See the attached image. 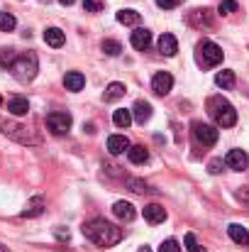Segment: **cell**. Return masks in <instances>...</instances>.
<instances>
[{"mask_svg": "<svg viewBox=\"0 0 249 252\" xmlns=\"http://www.w3.org/2000/svg\"><path fill=\"white\" fill-rule=\"evenodd\" d=\"M0 252H5V248H2V245H0Z\"/></svg>", "mask_w": 249, "mask_h": 252, "instance_id": "cell-42", "label": "cell"}, {"mask_svg": "<svg viewBox=\"0 0 249 252\" xmlns=\"http://www.w3.org/2000/svg\"><path fill=\"white\" fill-rule=\"evenodd\" d=\"M157 5H159V7H164V10H171V7H178V5H181V0H157Z\"/></svg>", "mask_w": 249, "mask_h": 252, "instance_id": "cell-37", "label": "cell"}, {"mask_svg": "<svg viewBox=\"0 0 249 252\" xmlns=\"http://www.w3.org/2000/svg\"><path fill=\"white\" fill-rule=\"evenodd\" d=\"M115 17H117L120 25H127V27H135V25H139V20H142V15H139L137 10H130V7H127V10H120Z\"/></svg>", "mask_w": 249, "mask_h": 252, "instance_id": "cell-22", "label": "cell"}, {"mask_svg": "<svg viewBox=\"0 0 249 252\" xmlns=\"http://www.w3.org/2000/svg\"><path fill=\"white\" fill-rule=\"evenodd\" d=\"M208 113L213 115V120L220 125V127H232L237 123V110L232 108V103H227L225 98L215 95L208 100Z\"/></svg>", "mask_w": 249, "mask_h": 252, "instance_id": "cell-2", "label": "cell"}, {"mask_svg": "<svg viewBox=\"0 0 249 252\" xmlns=\"http://www.w3.org/2000/svg\"><path fill=\"white\" fill-rule=\"evenodd\" d=\"M171 88H173V76H171L168 71L154 74V79H152V91H154L157 95H168Z\"/></svg>", "mask_w": 249, "mask_h": 252, "instance_id": "cell-8", "label": "cell"}, {"mask_svg": "<svg viewBox=\"0 0 249 252\" xmlns=\"http://www.w3.org/2000/svg\"><path fill=\"white\" fill-rule=\"evenodd\" d=\"M137 252H152V250H149V248L144 245V248H139V250H137Z\"/></svg>", "mask_w": 249, "mask_h": 252, "instance_id": "cell-41", "label": "cell"}, {"mask_svg": "<svg viewBox=\"0 0 249 252\" xmlns=\"http://www.w3.org/2000/svg\"><path fill=\"white\" fill-rule=\"evenodd\" d=\"M83 235L90 243H95L98 248H112L122 240V228H117V225H112L103 218H93L83 225Z\"/></svg>", "mask_w": 249, "mask_h": 252, "instance_id": "cell-1", "label": "cell"}, {"mask_svg": "<svg viewBox=\"0 0 249 252\" xmlns=\"http://www.w3.org/2000/svg\"><path fill=\"white\" fill-rule=\"evenodd\" d=\"M183 243H186V248H188V252H205V248L195 240V235L193 233H188L186 238H183Z\"/></svg>", "mask_w": 249, "mask_h": 252, "instance_id": "cell-31", "label": "cell"}, {"mask_svg": "<svg viewBox=\"0 0 249 252\" xmlns=\"http://www.w3.org/2000/svg\"><path fill=\"white\" fill-rule=\"evenodd\" d=\"M127 157H130V162H132V164H144V162L149 159V152H147L142 145H130Z\"/></svg>", "mask_w": 249, "mask_h": 252, "instance_id": "cell-23", "label": "cell"}, {"mask_svg": "<svg viewBox=\"0 0 249 252\" xmlns=\"http://www.w3.org/2000/svg\"><path fill=\"white\" fill-rule=\"evenodd\" d=\"M7 110L12 113V115H27L29 113V100L27 98H22V95H15V98H10V103H7Z\"/></svg>", "mask_w": 249, "mask_h": 252, "instance_id": "cell-19", "label": "cell"}, {"mask_svg": "<svg viewBox=\"0 0 249 252\" xmlns=\"http://www.w3.org/2000/svg\"><path fill=\"white\" fill-rule=\"evenodd\" d=\"M15 59H17L15 49H0V66H2V69H10Z\"/></svg>", "mask_w": 249, "mask_h": 252, "instance_id": "cell-30", "label": "cell"}, {"mask_svg": "<svg viewBox=\"0 0 249 252\" xmlns=\"http://www.w3.org/2000/svg\"><path fill=\"white\" fill-rule=\"evenodd\" d=\"M85 12H100L103 10V0H83Z\"/></svg>", "mask_w": 249, "mask_h": 252, "instance_id": "cell-35", "label": "cell"}, {"mask_svg": "<svg viewBox=\"0 0 249 252\" xmlns=\"http://www.w3.org/2000/svg\"><path fill=\"white\" fill-rule=\"evenodd\" d=\"M10 71H12V76H15L17 81H22V84L32 81V79L37 76V71H39V62H37V54H34V52H27V54L17 57V59L12 62Z\"/></svg>", "mask_w": 249, "mask_h": 252, "instance_id": "cell-3", "label": "cell"}, {"mask_svg": "<svg viewBox=\"0 0 249 252\" xmlns=\"http://www.w3.org/2000/svg\"><path fill=\"white\" fill-rule=\"evenodd\" d=\"M130 150V140L125 135H110L108 137V152L110 155H122Z\"/></svg>", "mask_w": 249, "mask_h": 252, "instance_id": "cell-13", "label": "cell"}, {"mask_svg": "<svg viewBox=\"0 0 249 252\" xmlns=\"http://www.w3.org/2000/svg\"><path fill=\"white\" fill-rule=\"evenodd\" d=\"M15 25H17L15 15H10V12H0V30H2V32H12Z\"/></svg>", "mask_w": 249, "mask_h": 252, "instance_id": "cell-29", "label": "cell"}, {"mask_svg": "<svg viewBox=\"0 0 249 252\" xmlns=\"http://www.w3.org/2000/svg\"><path fill=\"white\" fill-rule=\"evenodd\" d=\"M208 171H210V174H220V171H222V159H210Z\"/></svg>", "mask_w": 249, "mask_h": 252, "instance_id": "cell-36", "label": "cell"}, {"mask_svg": "<svg viewBox=\"0 0 249 252\" xmlns=\"http://www.w3.org/2000/svg\"><path fill=\"white\" fill-rule=\"evenodd\" d=\"M0 105H2V98H0Z\"/></svg>", "mask_w": 249, "mask_h": 252, "instance_id": "cell-44", "label": "cell"}, {"mask_svg": "<svg viewBox=\"0 0 249 252\" xmlns=\"http://www.w3.org/2000/svg\"><path fill=\"white\" fill-rule=\"evenodd\" d=\"M135 118H132V110H127V108H117L115 113H112V123L117 125V127H130V123H132Z\"/></svg>", "mask_w": 249, "mask_h": 252, "instance_id": "cell-24", "label": "cell"}, {"mask_svg": "<svg viewBox=\"0 0 249 252\" xmlns=\"http://www.w3.org/2000/svg\"><path fill=\"white\" fill-rule=\"evenodd\" d=\"M215 84L220 86V88H232V86L237 84V79H235V71H230V69H222V71H218V76H215Z\"/></svg>", "mask_w": 249, "mask_h": 252, "instance_id": "cell-25", "label": "cell"}, {"mask_svg": "<svg viewBox=\"0 0 249 252\" xmlns=\"http://www.w3.org/2000/svg\"><path fill=\"white\" fill-rule=\"evenodd\" d=\"M159 252H181V245H178V240L168 238V240H164V243H162Z\"/></svg>", "mask_w": 249, "mask_h": 252, "instance_id": "cell-33", "label": "cell"}, {"mask_svg": "<svg viewBox=\"0 0 249 252\" xmlns=\"http://www.w3.org/2000/svg\"><path fill=\"white\" fill-rule=\"evenodd\" d=\"M2 132L12 140H17L20 145H37V137L25 127V125H17V123H2Z\"/></svg>", "mask_w": 249, "mask_h": 252, "instance_id": "cell-6", "label": "cell"}, {"mask_svg": "<svg viewBox=\"0 0 249 252\" xmlns=\"http://www.w3.org/2000/svg\"><path fill=\"white\" fill-rule=\"evenodd\" d=\"M144 218H147L152 225L164 223L166 220V208L164 206H159V203H149V206H144Z\"/></svg>", "mask_w": 249, "mask_h": 252, "instance_id": "cell-15", "label": "cell"}, {"mask_svg": "<svg viewBox=\"0 0 249 252\" xmlns=\"http://www.w3.org/2000/svg\"><path fill=\"white\" fill-rule=\"evenodd\" d=\"M235 196H237V201H240L242 206L249 208V186H240V189L235 191Z\"/></svg>", "mask_w": 249, "mask_h": 252, "instance_id": "cell-34", "label": "cell"}, {"mask_svg": "<svg viewBox=\"0 0 249 252\" xmlns=\"http://www.w3.org/2000/svg\"><path fill=\"white\" fill-rule=\"evenodd\" d=\"M83 130H85V132H90V135H93V132H95V125H93V123H88V125H83Z\"/></svg>", "mask_w": 249, "mask_h": 252, "instance_id": "cell-39", "label": "cell"}, {"mask_svg": "<svg viewBox=\"0 0 249 252\" xmlns=\"http://www.w3.org/2000/svg\"><path fill=\"white\" fill-rule=\"evenodd\" d=\"M71 115L69 113H49L47 115V125H49V130L54 132V135H66L69 130H71Z\"/></svg>", "mask_w": 249, "mask_h": 252, "instance_id": "cell-7", "label": "cell"}, {"mask_svg": "<svg viewBox=\"0 0 249 252\" xmlns=\"http://www.w3.org/2000/svg\"><path fill=\"white\" fill-rule=\"evenodd\" d=\"M100 49H103L108 57H117V54L122 52V44H120V42H115V39H103Z\"/></svg>", "mask_w": 249, "mask_h": 252, "instance_id": "cell-27", "label": "cell"}, {"mask_svg": "<svg viewBox=\"0 0 249 252\" xmlns=\"http://www.w3.org/2000/svg\"><path fill=\"white\" fill-rule=\"evenodd\" d=\"M56 235H59V240H69V230H66V233H64V230H61V228H59V230H56Z\"/></svg>", "mask_w": 249, "mask_h": 252, "instance_id": "cell-38", "label": "cell"}, {"mask_svg": "<svg viewBox=\"0 0 249 252\" xmlns=\"http://www.w3.org/2000/svg\"><path fill=\"white\" fill-rule=\"evenodd\" d=\"M42 213H44V198H42V196H32L20 216H22V218H37V216H42Z\"/></svg>", "mask_w": 249, "mask_h": 252, "instance_id": "cell-11", "label": "cell"}, {"mask_svg": "<svg viewBox=\"0 0 249 252\" xmlns=\"http://www.w3.org/2000/svg\"><path fill=\"white\" fill-rule=\"evenodd\" d=\"M227 233H230V238H232L237 245H245V248H249V230H247V228H242L240 223H232V225L227 228Z\"/></svg>", "mask_w": 249, "mask_h": 252, "instance_id": "cell-20", "label": "cell"}, {"mask_svg": "<svg viewBox=\"0 0 249 252\" xmlns=\"http://www.w3.org/2000/svg\"><path fill=\"white\" fill-rule=\"evenodd\" d=\"M191 132H193L195 142H198V145H203V147H213V145L218 142V130H215L213 125H208V123L195 120V123L191 125Z\"/></svg>", "mask_w": 249, "mask_h": 252, "instance_id": "cell-5", "label": "cell"}, {"mask_svg": "<svg viewBox=\"0 0 249 252\" xmlns=\"http://www.w3.org/2000/svg\"><path fill=\"white\" fill-rule=\"evenodd\" d=\"M59 2H61V5H74L76 0H59Z\"/></svg>", "mask_w": 249, "mask_h": 252, "instance_id": "cell-40", "label": "cell"}, {"mask_svg": "<svg viewBox=\"0 0 249 252\" xmlns=\"http://www.w3.org/2000/svg\"><path fill=\"white\" fill-rule=\"evenodd\" d=\"M112 213H115L120 220H125V223L135 220V216H137L135 206H132V203H127V201H117V203L112 206Z\"/></svg>", "mask_w": 249, "mask_h": 252, "instance_id": "cell-14", "label": "cell"}, {"mask_svg": "<svg viewBox=\"0 0 249 252\" xmlns=\"http://www.w3.org/2000/svg\"><path fill=\"white\" fill-rule=\"evenodd\" d=\"M39 2H49V0H39Z\"/></svg>", "mask_w": 249, "mask_h": 252, "instance_id": "cell-43", "label": "cell"}, {"mask_svg": "<svg viewBox=\"0 0 249 252\" xmlns=\"http://www.w3.org/2000/svg\"><path fill=\"white\" fill-rule=\"evenodd\" d=\"M122 95H125V86L117 84V81L105 88V100H117V98H122Z\"/></svg>", "mask_w": 249, "mask_h": 252, "instance_id": "cell-28", "label": "cell"}, {"mask_svg": "<svg viewBox=\"0 0 249 252\" xmlns=\"http://www.w3.org/2000/svg\"><path fill=\"white\" fill-rule=\"evenodd\" d=\"M127 189L135 191V193H152V191H154V189H152L147 181H142V179H127Z\"/></svg>", "mask_w": 249, "mask_h": 252, "instance_id": "cell-26", "label": "cell"}, {"mask_svg": "<svg viewBox=\"0 0 249 252\" xmlns=\"http://www.w3.org/2000/svg\"><path fill=\"white\" fill-rule=\"evenodd\" d=\"M188 22L193 27H210L213 25V12L208 7H195L188 12Z\"/></svg>", "mask_w": 249, "mask_h": 252, "instance_id": "cell-9", "label": "cell"}, {"mask_svg": "<svg viewBox=\"0 0 249 252\" xmlns=\"http://www.w3.org/2000/svg\"><path fill=\"white\" fill-rule=\"evenodd\" d=\"M225 164L230 169H235V171H245L249 164L247 152H245V150H230L227 157H225Z\"/></svg>", "mask_w": 249, "mask_h": 252, "instance_id": "cell-10", "label": "cell"}, {"mask_svg": "<svg viewBox=\"0 0 249 252\" xmlns=\"http://www.w3.org/2000/svg\"><path fill=\"white\" fill-rule=\"evenodd\" d=\"M64 86H66V91H81L83 86H85V76H83L81 71H69L66 76H64Z\"/></svg>", "mask_w": 249, "mask_h": 252, "instance_id": "cell-21", "label": "cell"}, {"mask_svg": "<svg viewBox=\"0 0 249 252\" xmlns=\"http://www.w3.org/2000/svg\"><path fill=\"white\" fill-rule=\"evenodd\" d=\"M130 42H132V47H135V49L144 52V49H149V44H152V32L139 27V30H135V32H132V39H130Z\"/></svg>", "mask_w": 249, "mask_h": 252, "instance_id": "cell-12", "label": "cell"}, {"mask_svg": "<svg viewBox=\"0 0 249 252\" xmlns=\"http://www.w3.org/2000/svg\"><path fill=\"white\" fill-rule=\"evenodd\" d=\"M218 10H220V15H232V12H237V0H222Z\"/></svg>", "mask_w": 249, "mask_h": 252, "instance_id": "cell-32", "label": "cell"}, {"mask_svg": "<svg viewBox=\"0 0 249 252\" xmlns=\"http://www.w3.org/2000/svg\"><path fill=\"white\" fill-rule=\"evenodd\" d=\"M132 118H135L139 125H144V123L152 118V105H149L147 100H137L135 108H132Z\"/></svg>", "mask_w": 249, "mask_h": 252, "instance_id": "cell-16", "label": "cell"}, {"mask_svg": "<svg viewBox=\"0 0 249 252\" xmlns=\"http://www.w3.org/2000/svg\"><path fill=\"white\" fill-rule=\"evenodd\" d=\"M44 42H47L49 47L59 49V47H64L66 37H64V32H61L59 27H49V30H44Z\"/></svg>", "mask_w": 249, "mask_h": 252, "instance_id": "cell-18", "label": "cell"}, {"mask_svg": "<svg viewBox=\"0 0 249 252\" xmlns=\"http://www.w3.org/2000/svg\"><path fill=\"white\" fill-rule=\"evenodd\" d=\"M222 49L215 44V42H210V39H203L200 44H198V52H195V59H198V64L203 66V69H210V66H218L220 62H222Z\"/></svg>", "mask_w": 249, "mask_h": 252, "instance_id": "cell-4", "label": "cell"}, {"mask_svg": "<svg viewBox=\"0 0 249 252\" xmlns=\"http://www.w3.org/2000/svg\"><path fill=\"white\" fill-rule=\"evenodd\" d=\"M159 52H162L164 57H173V54L178 52V42H176V37H173V34L164 32V34L159 37Z\"/></svg>", "mask_w": 249, "mask_h": 252, "instance_id": "cell-17", "label": "cell"}]
</instances>
